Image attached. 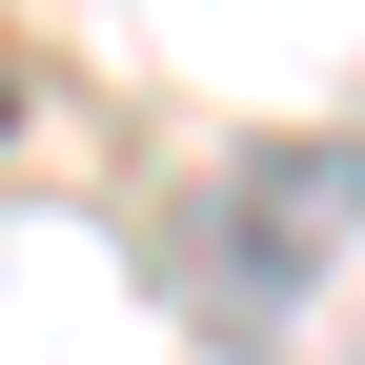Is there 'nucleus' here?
Instances as JSON below:
<instances>
[{
  "mask_svg": "<svg viewBox=\"0 0 365 365\" xmlns=\"http://www.w3.org/2000/svg\"><path fill=\"white\" fill-rule=\"evenodd\" d=\"M0 122H21V102H0Z\"/></svg>",
  "mask_w": 365,
  "mask_h": 365,
  "instance_id": "2",
  "label": "nucleus"
},
{
  "mask_svg": "<svg viewBox=\"0 0 365 365\" xmlns=\"http://www.w3.org/2000/svg\"><path fill=\"white\" fill-rule=\"evenodd\" d=\"M325 223H365V163H345V143H325V163H244V182L203 203V304H304V284H325V264H304Z\"/></svg>",
  "mask_w": 365,
  "mask_h": 365,
  "instance_id": "1",
  "label": "nucleus"
}]
</instances>
